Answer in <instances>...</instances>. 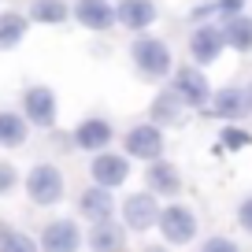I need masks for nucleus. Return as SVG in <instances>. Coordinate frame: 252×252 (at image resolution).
I'll use <instances>...</instances> for the list:
<instances>
[{"instance_id":"1","label":"nucleus","mask_w":252,"mask_h":252,"mask_svg":"<svg viewBox=\"0 0 252 252\" xmlns=\"http://www.w3.org/2000/svg\"><path fill=\"white\" fill-rule=\"evenodd\" d=\"M130 63L145 82H163L174 71V52L163 37H152V33H137L130 41Z\"/></svg>"},{"instance_id":"2","label":"nucleus","mask_w":252,"mask_h":252,"mask_svg":"<svg viewBox=\"0 0 252 252\" xmlns=\"http://www.w3.org/2000/svg\"><path fill=\"white\" fill-rule=\"evenodd\" d=\"M171 89L174 96H178L182 104H186V111L193 108V111H204V108H212V96H215V89H212V82H208V74H204V67H197V63H186V67H174V74H171Z\"/></svg>"},{"instance_id":"3","label":"nucleus","mask_w":252,"mask_h":252,"mask_svg":"<svg viewBox=\"0 0 252 252\" xmlns=\"http://www.w3.org/2000/svg\"><path fill=\"white\" fill-rule=\"evenodd\" d=\"M26 197L33 200L37 208H56L63 197H67V178L56 163H33L23 178Z\"/></svg>"},{"instance_id":"4","label":"nucleus","mask_w":252,"mask_h":252,"mask_svg":"<svg viewBox=\"0 0 252 252\" xmlns=\"http://www.w3.org/2000/svg\"><path fill=\"white\" fill-rule=\"evenodd\" d=\"M156 230H159V237H163L167 245L182 249V245H189L193 237H197L200 222H197V212H193L189 204H182V200H167V204L159 208Z\"/></svg>"},{"instance_id":"5","label":"nucleus","mask_w":252,"mask_h":252,"mask_svg":"<svg viewBox=\"0 0 252 252\" xmlns=\"http://www.w3.org/2000/svg\"><path fill=\"white\" fill-rule=\"evenodd\" d=\"M123 149L130 159H141V163H156L163 159V149H167V137L156 123H134L123 137Z\"/></svg>"},{"instance_id":"6","label":"nucleus","mask_w":252,"mask_h":252,"mask_svg":"<svg viewBox=\"0 0 252 252\" xmlns=\"http://www.w3.org/2000/svg\"><path fill=\"white\" fill-rule=\"evenodd\" d=\"M222 52H226L222 23H197L189 30V60L197 63V67H212Z\"/></svg>"},{"instance_id":"7","label":"nucleus","mask_w":252,"mask_h":252,"mask_svg":"<svg viewBox=\"0 0 252 252\" xmlns=\"http://www.w3.org/2000/svg\"><path fill=\"white\" fill-rule=\"evenodd\" d=\"M159 200L152 197L149 189H145V193H130V197L123 200V208H119V215H123V226L130 230V234H145V230H152L159 222Z\"/></svg>"},{"instance_id":"8","label":"nucleus","mask_w":252,"mask_h":252,"mask_svg":"<svg viewBox=\"0 0 252 252\" xmlns=\"http://www.w3.org/2000/svg\"><path fill=\"white\" fill-rule=\"evenodd\" d=\"M23 119L37 130H52L60 119V100L48 86H30L23 93Z\"/></svg>"},{"instance_id":"9","label":"nucleus","mask_w":252,"mask_h":252,"mask_svg":"<svg viewBox=\"0 0 252 252\" xmlns=\"http://www.w3.org/2000/svg\"><path fill=\"white\" fill-rule=\"evenodd\" d=\"M89 178H93V186L115 193V189L126 186V178H130V156H126V152H111V149L96 152L93 163H89Z\"/></svg>"},{"instance_id":"10","label":"nucleus","mask_w":252,"mask_h":252,"mask_svg":"<svg viewBox=\"0 0 252 252\" xmlns=\"http://www.w3.org/2000/svg\"><path fill=\"white\" fill-rule=\"evenodd\" d=\"M115 141V126L108 123L104 115H86L78 126L71 130V145L82 152H108V145Z\"/></svg>"},{"instance_id":"11","label":"nucleus","mask_w":252,"mask_h":252,"mask_svg":"<svg viewBox=\"0 0 252 252\" xmlns=\"http://www.w3.org/2000/svg\"><path fill=\"white\" fill-rule=\"evenodd\" d=\"M71 19L82 26V30H93V33H108L111 26H119L115 4H111V0H74Z\"/></svg>"},{"instance_id":"12","label":"nucleus","mask_w":252,"mask_h":252,"mask_svg":"<svg viewBox=\"0 0 252 252\" xmlns=\"http://www.w3.org/2000/svg\"><path fill=\"white\" fill-rule=\"evenodd\" d=\"M41 252H78L82 249V226L74 219H52L41 230Z\"/></svg>"},{"instance_id":"13","label":"nucleus","mask_w":252,"mask_h":252,"mask_svg":"<svg viewBox=\"0 0 252 252\" xmlns=\"http://www.w3.org/2000/svg\"><path fill=\"white\" fill-rule=\"evenodd\" d=\"M182 171L171 163V159H156V163H149L145 167V189H149L152 197H167V200H174L182 193Z\"/></svg>"},{"instance_id":"14","label":"nucleus","mask_w":252,"mask_h":252,"mask_svg":"<svg viewBox=\"0 0 252 252\" xmlns=\"http://www.w3.org/2000/svg\"><path fill=\"white\" fill-rule=\"evenodd\" d=\"M115 19H119V26H126V30L145 33L159 19V8H156V0H119Z\"/></svg>"},{"instance_id":"15","label":"nucleus","mask_w":252,"mask_h":252,"mask_svg":"<svg viewBox=\"0 0 252 252\" xmlns=\"http://www.w3.org/2000/svg\"><path fill=\"white\" fill-rule=\"evenodd\" d=\"M78 215L89 219L93 226H96V222L115 219V197H111V189H100V186L82 189V193H78Z\"/></svg>"},{"instance_id":"16","label":"nucleus","mask_w":252,"mask_h":252,"mask_svg":"<svg viewBox=\"0 0 252 252\" xmlns=\"http://www.w3.org/2000/svg\"><path fill=\"white\" fill-rule=\"evenodd\" d=\"M212 111H215V119H222V126H226V123H237V119L249 115V93H245L241 86L215 89V96H212Z\"/></svg>"},{"instance_id":"17","label":"nucleus","mask_w":252,"mask_h":252,"mask_svg":"<svg viewBox=\"0 0 252 252\" xmlns=\"http://www.w3.org/2000/svg\"><path fill=\"white\" fill-rule=\"evenodd\" d=\"M126 234H130V230H126L119 219H108V222H96V226L86 234V245H89V252H123L126 249Z\"/></svg>"},{"instance_id":"18","label":"nucleus","mask_w":252,"mask_h":252,"mask_svg":"<svg viewBox=\"0 0 252 252\" xmlns=\"http://www.w3.org/2000/svg\"><path fill=\"white\" fill-rule=\"evenodd\" d=\"M182 119H186V104H182L178 96L171 93V89H159V93L152 96V108H149V123H156L159 130H163V126H178Z\"/></svg>"},{"instance_id":"19","label":"nucleus","mask_w":252,"mask_h":252,"mask_svg":"<svg viewBox=\"0 0 252 252\" xmlns=\"http://www.w3.org/2000/svg\"><path fill=\"white\" fill-rule=\"evenodd\" d=\"M30 33V19L23 11H0V52L19 48Z\"/></svg>"},{"instance_id":"20","label":"nucleus","mask_w":252,"mask_h":252,"mask_svg":"<svg viewBox=\"0 0 252 252\" xmlns=\"http://www.w3.org/2000/svg\"><path fill=\"white\" fill-rule=\"evenodd\" d=\"M30 137V123L23 111H4L0 108V149H23Z\"/></svg>"},{"instance_id":"21","label":"nucleus","mask_w":252,"mask_h":252,"mask_svg":"<svg viewBox=\"0 0 252 252\" xmlns=\"http://www.w3.org/2000/svg\"><path fill=\"white\" fill-rule=\"evenodd\" d=\"M26 19H30V23H41V26H63L71 19V4H67V0H33Z\"/></svg>"},{"instance_id":"22","label":"nucleus","mask_w":252,"mask_h":252,"mask_svg":"<svg viewBox=\"0 0 252 252\" xmlns=\"http://www.w3.org/2000/svg\"><path fill=\"white\" fill-rule=\"evenodd\" d=\"M222 37H226V48L234 52H252V15H234L222 23Z\"/></svg>"},{"instance_id":"23","label":"nucleus","mask_w":252,"mask_h":252,"mask_svg":"<svg viewBox=\"0 0 252 252\" xmlns=\"http://www.w3.org/2000/svg\"><path fill=\"white\" fill-rule=\"evenodd\" d=\"M245 4L249 0H212V4H200V8H193V23H212V15H219L226 23L234 15H245Z\"/></svg>"},{"instance_id":"24","label":"nucleus","mask_w":252,"mask_h":252,"mask_svg":"<svg viewBox=\"0 0 252 252\" xmlns=\"http://www.w3.org/2000/svg\"><path fill=\"white\" fill-rule=\"evenodd\" d=\"M219 149H226V152H245V149H252V134L245 130L241 123H226L219 130Z\"/></svg>"},{"instance_id":"25","label":"nucleus","mask_w":252,"mask_h":252,"mask_svg":"<svg viewBox=\"0 0 252 252\" xmlns=\"http://www.w3.org/2000/svg\"><path fill=\"white\" fill-rule=\"evenodd\" d=\"M0 252H41V245L33 237H26L23 230H11L0 222Z\"/></svg>"},{"instance_id":"26","label":"nucleus","mask_w":252,"mask_h":252,"mask_svg":"<svg viewBox=\"0 0 252 252\" xmlns=\"http://www.w3.org/2000/svg\"><path fill=\"white\" fill-rule=\"evenodd\" d=\"M200 252H241V245H237L234 237H226V234H212V237L200 241Z\"/></svg>"},{"instance_id":"27","label":"nucleus","mask_w":252,"mask_h":252,"mask_svg":"<svg viewBox=\"0 0 252 252\" xmlns=\"http://www.w3.org/2000/svg\"><path fill=\"white\" fill-rule=\"evenodd\" d=\"M15 186H19V171L8 163V159H0V197L15 193Z\"/></svg>"},{"instance_id":"28","label":"nucleus","mask_w":252,"mask_h":252,"mask_svg":"<svg viewBox=\"0 0 252 252\" xmlns=\"http://www.w3.org/2000/svg\"><path fill=\"white\" fill-rule=\"evenodd\" d=\"M237 226H241L245 234H252V193L237 204Z\"/></svg>"},{"instance_id":"29","label":"nucleus","mask_w":252,"mask_h":252,"mask_svg":"<svg viewBox=\"0 0 252 252\" xmlns=\"http://www.w3.org/2000/svg\"><path fill=\"white\" fill-rule=\"evenodd\" d=\"M245 93H249V115H252V86H245Z\"/></svg>"}]
</instances>
